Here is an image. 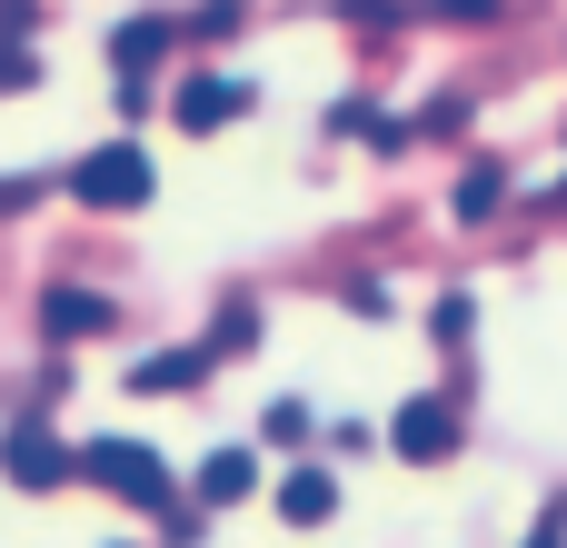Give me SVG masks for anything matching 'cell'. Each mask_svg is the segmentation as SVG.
<instances>
[{
    "label": "cell",
    "instance_id": "cell-1",
    "mask_svg": "<svg viewBox=\"0 0 567 548\" xmlns=\"http://www.w3.org/2000/svg\"><path fill=\"white\" fill-rule=\"evenodd\" d=\"M70 479H100L110 499H130V509H169V459L159 449H140V439H90V449H70Z\"/></svg>",
    "mask_w": 567,
    "mask_h": 548
},
{
    "label": "cell",
    "instance_id": "cell-2",
    "mask_svg": "<svg viewBox=\"0 0 567 548\" xmlns=\"http://www.w3.org/2000/svg\"><path fill=\"white\" fill-rule=\"evenodd\" d=\"M150 190H159V170H150L140 140H100V150L70 170V200H80V210H150Z\"/></svg>",
    "mask_w": 567,
    "mask_h": 548
},
{
    "label": "cell",
    "instance_id": "cell-3",
    "mask_svg": "<svg viewBox=\"0 0 567 548\" xmlns=\"http://www.w3.org/2000/svg\"><path fill=\"white\" fill-rule=\"evenodd\" d=\"M0 469H10V489H60L70 479V449H60L50 419H10L0 429Z\"/></svg>",
    "mask_w": 567,
    "mask_h": 548
},
{
    "label": "cell",
    "instance_id": "cell-4",
    "mask_svg": "<svg viewBox=\"0 0 567 548\" xmlns=\"http://www.w3.org/2000/svg\"><path fill=\"white\" fill-rule=\"evenodd\" d=\"M239 110H249V80H229V70H199V80H179V100H169L179 130H229Z\"/></svg>",
    "mask_w": 567,
    "mask_h": 548
},
{
    "label": "cell",
    "instance_id": "cell-5",
    "mask_svg": "<svg viewBox=\"0 0 567 548\" xmlns=\"http://www.w3.org/2000/svg\"><path fill=\"white\" fill-rule=\"evenodd\" d=\"M389 449H399V459H449V449H458V409H449V399H409V409L389 419Z\"/></svg>",
    "mask_w": 567,
    "mask_h": 548
},
{
    "label": "cell",
    "instance_id": "cell-6",
    "mask_svg": "<svg viewBox=\"0 0 567 548\" xmlns=\"http://www.w3.org/2000/svg\"><path fill=\"white\" fill-rule=\"evenodd\" d=\"M169 40H179V20H169V10H150V20H120V30H110V60H120V80H150V70L169 60Z\"/></svg>",
    "mask_w": 567,
    "mask_h": 548
},
{
    "label": "cell",
    "instance_id": "cell-7",
    "mask_svg": "<svg viewBox=\"0 0 567 548\" xmlns=\"http://www.w3.org/2000/svg\"><path fill=\"white\" fill-rule=\"evenodd\" d=\"M279 519H289V529H329V519H339V479H329V469H289V479H279Z\"/></svg>",
    "mask_w": 567,
    "mask_h": 548
},
{
    "label": "cell",
    "instance_id": "cell-8",
    "mask_svg": "<svg viewBox=\"0 0 567 548\" xmlns=\"http://www.w3.org/2000/svg\"><path fill=\"white\" fill-rule=\"evenodd\" d=\"M40 329H50V339H100V329H110V300H100V290H50V300H40Z\"/></svg>",
    "mask_w": 567,
    "mask_h": 548
},
{
    "label": "cell",
    "instance_id": "cell-9",
    "mask_svg": "<svg viewBox=\"0 0 567 548\" xmlns=\"http://www.w3.org/2000/svg\"><path fill=\"white\" fill-rule=\"evenodd\" d=\"M249 489H259V459H249V449H219V459L199 469V509H239Z\"/></svg>",
    "mask_w": 567,
    "mask_h": 548
},
{
    "label": "cell",
    "instance_id": "cell-10",
    "mask_svg": "<svg viewBox=\"0 0 567 548\" xmlns=\"http://www.w3.org/2000/svg\"><path fill=\"white\" fill-rule=\"evenodd\" d=\"M199 379H209V349H159L130 369V389H199Z\"/></svg>",
    "mask_w": 567,
    "mask_h": 548
},
{
    "label": "cell",
    "instance_id": "cell-11",
    "mask_svg": "<svg viewBox=\"0 0 567 548\" xmlns=\"http://www.w3.org/2000/svg\"><path fill=\"white\" fill-rule=\"evenodd\" d=\"M199 349H209V369H219V359H239V349H259V309H219V329H209Z\"/></svg>",
    "mask_w": 567,
    "mask_h": 548
},
{
    "label": "cell",
    "instance_id": "cell-12",
    "mask_svg": "<svg viewBox=\"0 0 567 548\" xmlns=\"http://www.w3.org/2000/svg\"><path fill=\"white\" fill-rule=\"evenodd\" d=\"M498 200H508V170H488V160H478V170L458 180V220H488Z\"/></svg>",
    "mask_w": 567,
    "mask_h": 548
},
{
    "label": "cell",
    "instance_id": "cell-13",
    "mask_svg": "<svg viewBox=\"0 0 567 548\" xmlns=\"http://www.w3.org/2000/svg\"><path fill=\"white\" fill-rule=\"evenodd\" d=\"M339 20H359V30H399L409 0H339Z\"/></svg>",
    "mask_w": 567,
    "mask_h": 548
},
{
    "label": "cell",
    "instance_id": "cell-14",
    "mask_svg": "<svg viewBox=\"0 0 567 548\" xmlns=\"http://www.w3.org/2000/svg\"><path fill=\"white\" fill-rule=\"evenodd\" d=\"M30 80H40V60H30V50L0 30V90H30Z\"/></svg>",
    "mask_w": 567,
    "mask_h": 548
},
{
    "label": "cell",
    "instance_id": "cell-15",
    "mask_svg": "<svg viewBox=\"0 0 567 548\" xmlns=\"http://www.w3.org/2000/svg\"><path fill=\"white\" fill-rule=\"evenodd\" d=\"M189 30H199V40H229V30H239V0H209V10H189Z\"/></svg>",
    "mask_w": 567,
    "mask_h": 548
},
{
    "label": "cell",
    "instance_id": "cell-16",
    "mask_svg": "<svg viewBox=\"0 0 567 548\" xmlns=\"http://www.w3.org/2000/svg\"><path fill=\"white\" fill-rule=\"evenodd\" d=\"M40 20V0H0V30H30Z\"/></svg>",
    "mask_w": 567,
    "mask_h": 548
},
{
    "label": "cell",
    "instance_id": "cell-17",
    "mask_svg": "<svg viewBox=\"0 0 567 548\" xmlns=\"http://www.w3.org/2000/svg\"><path fill=\"white\" fill-rule=\"evenodd\" d=\"M40 200V180H0V210H30Z\"/></svg>",
    "mask_w": 567,
    "mask_h": 548
},
{
    "label": "cell",
    "instance_id": "cell-18",
    "mask_svg": "<svg viewBox=\"0 0 567 548\" xmlns=\"http://www.w3.org/2000/svg\"><path fill=\"white\" fill-rule=\"evenodd\" d=\"M449 20H498V0H439Z\"/></svg>",
    "mask_w": 567,
    "mask_h": 548
},
{
    "label": "cell",
    "instance_id": "cell-19",
    "mask_svg": "<svg viewBox=\"0 0 567 548\" xmlns=\"http://www.w3.org/2000/svg\"><path fill=\"white\" fill-rule=\"evenodd\" d=\"M567 539V509H548V519H538V539H528V548H558Z\"/></svg>",
    "mask_w": 567,
    "mask_h": 548
}]
</instances>
